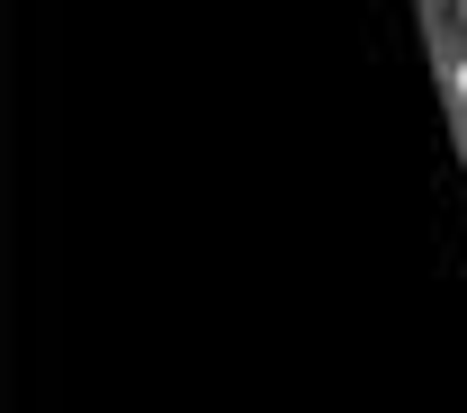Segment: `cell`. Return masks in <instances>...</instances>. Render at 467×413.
<instances>
[{"label":"cell","mask_w":467,"mask_h":413,"mask_svg":"<svg viewBox=\"0 0 467 413\" xmlns=\"http://www.w3.org/2000/svg\"><path fill=\"white\" fill-rule=\"evenodd\" d=\"M459 99H467V63H459Z\"/></svg>","instance_id":"obj_1"}]
</instances>
